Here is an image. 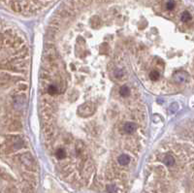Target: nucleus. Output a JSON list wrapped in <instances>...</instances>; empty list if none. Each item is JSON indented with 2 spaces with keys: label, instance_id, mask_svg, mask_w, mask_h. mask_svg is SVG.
<instances>
[{
  "label": "nucleus",
  "instance_id": "1",
  "mask_svg": "<svg viewBox=\"0 0 194 193\" xmlns=\"http://www.w3.org/2000/svg\"><path fill=\"white\" fill-rule=\"evenodd\" d=\"M95 111V105L91 102H86L82 104L81 106L78 108V115L80 117L82 118H86V117H90V115L94 113Z\"/></svg>",
  "mask_w": 194,
  "mask_h": 193
},
{
  "label": "nucleus",
  "instance_id": "2",
  "mask_svg": "<svg viewBox=\"0 0 194 193\" xmlns=\"http://www.w3.org/2000/svg\"><path fill=\"white\" fill-rule=\"evenodd\" d=\"M137 130V126L133 122H126L123 125V131L126 134H132Z\"/></svg>",
  "mask_w": 194,
  "mask_h": 193
},
{
  "label": "nucleus",
  "instance_id": "3",
  "mask_svg": "<svg viewBox=\"0 0 194 193\" xmlns=\"http://www.w3.org/2000/svg\"><path fill=\"white\" fill-rule=\"evenodd\" d=\"M187 78V74L185 72H177L174 76V79L178 82H184Z\"/></svg>",
  "mask_w": 194,
  "mask_h": 193
},
{
  "label": "nucleus",
  "instance_id": "4",
  "mask_svg": "<svg viewBox=\"0 0 194 193\" xmlns=\"http://www.w3.org/2000/svg\"><path fill=\"white\" fill-rule=\"evenodd\" d=\"M118 162L120 165H123V166H125V165L130 163V157L127 155V154H121L118 158Z\"/></svg>",
  "mask_w": 194,
  "mask_h": 193
},
{
  "label": "nucleus",
  "instance_id": "5",
  "mask_svg": "<svg viewBox=\"0 0 194 193\" xmlns=\"http://www.w3.org/2000/svg\"><path fill=\"white\" fill-rule=\"evenodd\" d=\"M175 162H176L175 158L174 156H172L171 154H167V155H165L163 158V163L165 165H167V166H173Z\"/></svg>",
  "mask_w": 194,
  "mask_h": 193
},
{
  "label": "nucleus",
  "instance_id": "6",
  "mask_svg": "<svg viewBox=\"0 0 194 193\" xmlns=\"http://www.w3.org/2000/svg\"><path fill=\"white\" fill-rule=\"evenodd\" d=\"M119 94L123 97H128L130 95V89L127 86H123L119 89Z\"/></svg>",
  "mask_w": 194,
  "mask_h": 193
},
{
  "label": "nucleus",
  "instance_id": "7",
  "mask_svg": "<svg viewBox=\"0 0 194 193\" xmlns=\"http://www.w3.org/2000/svg\"><path fill=\"white\" fill-rule=\"evenodd\" d=\"M55 156H57V159H63L66 156V151L64 148L62 147L58 148V150L55 151Z\"/></svg>",
  "mask_w": 194,
  "mask_h": 193
},
{
  "label": "nucleus",
  "instance_id": "8",
  "mask_svg": "<svg viewBox=\"0 0 194 193\" xmlns=\"http://www.w3.org/2000/svg\"><path fill=\"white\" fill-rule=\"evenodd\" d=\"M160 77V73L158 72L157 70H152L151 71V73H149V79L152 81H157Z\"/></svg>",
  "mask_w": 194,
  "mask_h": 193
},
{
  "label": "nucleus",
  "instance_id": "9",
  "mask_svg": "<svg viewBox=\"0 0 194 193\" xmlns=\"http://www.w3.org/2000/svg\"><path fill=\"white\" fill-rule=\"evenodd\" d=\"M181 20H182V21H184V23H187V21L191 20L192 16H191V15H190L189 13L187 12V11H185V12L181 14Z\"/></svg>",
  "mask_w": 194,
  "mask_h": 193
},
{
  "label": "nucleus",
  "instance_id": "10",
  "mask_svg": "<svg viewBox=\"0 0 194 193\" xmlns=\"http://www.w3.org/2000/svg\"><path fill=\"white\" fill-rule=\"evenodd\" d=\"M58 92V89H57V86H54V85H51L48 86V93L49 95H54L57 94V93Z\"/></svg>",
  "mask_w": 194,
  "mask_h": 193
},
{
  "label": "nucleus",
  "instance_id": "11",
  "mask_svg": "<svg viewBox=\"0 0 194 193\" xmlns=\"http://www.w3.org/2000/svg\"><path fill=\"white\" fill-rule=\"evenodd\" d=\"M176 6V3L173 1V0H170V1L167 2V4H166V8H167L168 10H173Z\"/></svg>",
  "mask_w": 194,
  "mask_h": 193
},
{
  "label": "nucleus",
  "instance_id": "12",
  "mask_svg": "<svg viewBox=\"0 0 194 193\" xmlns=\"http://www.w3.org/2000/svg\"><path fill=\"white\" fill-rule=\"evenodd\" d=\"M115 78L120 79L121 77L123 76V71L121 70V69H118V70H115Z\"/></svg>",
  "mask_w": 194,
  "mask_h": 193
}]
</instances>
